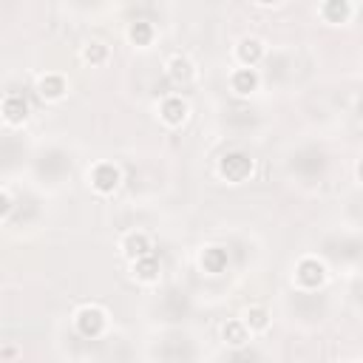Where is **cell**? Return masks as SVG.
Here are the masks:
<instances>
[{"instance_id":"obj_19","label":"cell","mask_w":363,"mask_h":363,"mask_svg":"<svg viewBox=\"0 0 363 363\" xmlns=\"http://www.w3.org/2000/svg\"><path fill=\"white\" fill-rule=\"evenodd\" d=\"M9 210H12V196H9V193H3V196H0V213L9 216Z\"/></svg>"},{"instance_id":"obj_18","label":"cell","mask_w":363,"mask_h":363,"mask_svg":"<svg viewBox=\"0 0 363 363\" xmlns=\"http://www.w3.org/2000/svg\"><path fill=\"white\" fill-rule=\"evenodd\" d=\"M83 60L85 63H91V66H103L105 60H108V46H103V43H88L85 49H83Z\"/></svg>"},{"instance_id":"obj_4","label":"cell","mask_w":363,"mask_h":363,"mask_svg":"<svg viewBox=\"0 0 363 363\" xmlns=\"http://www.w3.org/2000/svg\"><path fill=\"white\" fill-rule=\"evenodd\" d=\"M91 185L97 193H113L120 187V170L113 165H97L91 174Z\"/></svg>"},{"instance_id":"obj_11","label":"cell","mask_w":363,"mask_h":363,"mask_svg":"<svg viewBox=\"0 0 363 363\" xmlns=\"http://www.w3.org/2000/svg\"><path fill=\"white\" fill-rule=\"evenodd\" d=\"M133 275H137L139 281H145V284L157 281L159 278V261L150 256V253L142 256V258H137V261H133Z\"/></svg>"},{"instance_id":"obj_12","label":"cell","mask_w":363,"mask_h":363,"mask_svg":"<svg viewBox=\"0 0 363 363\" xmlns=\"http://www.w3.org/2000/svg\"><path fill=\"white\" fill-rule=\"evenodd\" d=\"M239 60L244 63V66H256L261 57H264V46H261V40H256V37H247V40H241L239 43Z\"/></svg>"},{"instance_id":"obj_20","label":"cell","mask_w":363,"mask_h":363,"mask_svg":"<svg viewBox=\"0 0 363 363\" xmlns=\"http://www.w3.org/2000/svg\"><path fill=\"white\" fill-rule=\"evenodd\" d=\"M261 6H273V3H278V0H258Z\"/></svg>"},{"instance_id":"obj_21","label":"cell","mask_w":363,"mask_h":363,"mask_svg":"<svg viewBox=\"0 0 363 363\" xmlns=\"http://www.w3.org/2000/svg\"><path fill=\"white\" fill-rule=\"evenodd\" d=\"M358 176H360V179H363V162H360V165H358Z\"/></svg>"},{"instance_id":"obj_7","label":"cell","mask_w":363,"mask_h":363,"mask_svg":"<svg viewBox=\"0 0 363 363\" xmlns=\"http://www.w3.org/2000/svg\"><path fill=\"white\" fill-rule=\"evenodd\" d=\"M321 14L327 23H347L352 17V6H349V0H323Z\"/></svg>"},{"instance_id":"obj_14","label":"cell","mask_w":363,"mask_h":363,"mask_svg":"<svg viewBox=\"0 0 363 363\" xmlns=\"http://www.w3.org/2000/svg\"><path fill=\"white\" fill-rule=\"evenodd\" d=\"M167 74L176 83H190L193 80V63H190L187 57H174V60L167 63Z\"/></svg>"},{"instance_id":"obj_8","label":"cell","mask_w":363,"mask_h":363,"mask_svg":"<svg viewBox=\"0 0 363 363\" xmlns=\"http://www.w3.org/2000/svg\"><path fill=\"white\" fill-rule=\"evenodd\" d=\"M37 91H40V97L43 100H63L66 97V91H68V85H66V80L60 77V74H46V77L40 80V85H37Z\"/></svg>"},{"instance_id":"obj_16","label":"cell","mask_w":363,"mask_h":363,"mask_svg":"<svg viewBox=\"0 0 363 363\" xmlns=\"http://www.w3.org/2000/svg\"><path fill=\"white\" fill-rule=\"evenodd\" d=\"M128 37H131V43L133 46H150V40H154V26L150 23H145V21H137L131 26V31H128Z\"/></svg>"},{"instance_id":"obj_9","label":"cell","mask_w":363,"mask_h":363,"mask_svg":"<svg viewBox=\"0 0 363 363\" xmlns=\"http://www.w3.org/2000/svg\"><path fill=\"white\" fill-rule=\"evenodd\" d=\"M162 120L167 122V125H182L185 120H187V103L185 100H179V97H167L165 103H162Z\"/></svg>"},{"instance_id":"obj_17","label":"cell","mask_w":363,"mask_h":363,"mask_svg":"<svg viewBox=\"0 0 363 363\" xmlns=\"http://www.w3.org/2000/svg\"><path fill=\"white\" fill-rule=\"evenodd\" d=\"M244 323H247V330H253V332H264L267 327H270V312L261 310V307H253L250 312H247Z\"/></svg>"},{"instance_id":"obj_2","label":"cell","mask_w":363,"mask_h":363,"mask_svg":"<svg viewBox=\"0 0 363 363\" xmlns=\"http://www.w3.org/2000/svg\"><path fill=\"white\" fill-rule=\"evenodd\" d=\"M74 323H77V332L83 338H100L105 330V312L100 307H83Z\"/></svg>"},{"instance_id":"obj_13","label":"cell","mask_w":363,"mask_h":363,"mask_svg":"<svg viewBox=\"0 0 363 363\" xmlns=\"http://www.w3.org/2000/svg\"><path fill=\"white\" fill-rule=\"evenodd\" d=\"M258 88V74L247 66V68H239L233 74V91L236 94H253Z\"/></svg>"},{"instance_id":"obj_5","label":"cell","mask_w":363,"mask_h":363,"mask_svg":"<svg viewBox=\"0 0 363 363\" xmlns=\"http://www.w3.org/2000/svg\"><path fill=\"white\" fill-rule=\"evenodd\" d=\"M3 117H6L9 125L26 122V117H29V103L21 97V94H9V97L3 100Z\"/></svg>"},{"instance_id":"obj_15","label":"cell","mask_w":363,"mask_h":363,"mask_svg":"<svg viewBox=\"0 0 363 363\" xmlns=\"http://www.w3.org/2000/svg\"><path fill=\"white\" fill-rule=\"evenodd\" d=\"M221 338H224L227 343H230V347H244V343H247V323H241V321L224 323Z\"/></svg>"},{"instance_id":"obj_1","label":"cell","mask_w":363,"mask_h":363,"mask_svg":"<svg viewBox=\"0 0 363 363\" xmlns=\"http://www.w3.org/2000/svg\"><path fill=\"white\" fill-rule=\"evenodd\" d=\"M219 174H221V179L239 185L244 179H250V174H253V159L247 157V154H241V150L224 154L221 162H219Z\"/></svg>"},{"instance_id":"obj_6","label":"cell","mask_w":363,"mask_h":363,"mask_svg":"<svg viewBox=\"0 0 363 363\" xmlns=\"http://www.w3.org/2000/svg\"><path fill=\"white\" fill-rule=\"evenodd\" d=\"M202 270L204 273H210V275H219V273H224L227 270V250L224 247H207V250L202 253Z\"/></svg>"},{"instance_id":"obj_10","label":"cell","mask_w":363,"mask_h":363,"mask_svg":"<svg viewBox=\"0 0 363 363\" xmlns=\"http://www.w3.org/2000/svg\"><path fill=\"white\" fill-rule=\"evenodd\" d=\"M122 253H125L131 261H137V258L148 256V253H150V241H148V236H145V233H131V236H125V241H122Z\"/></svg>"},{"instance_id":"obj_3","label":"cell","mask_w":363,"mask_h":363,"mask_svg":"<svg viewBox=\"0 0 363 363\" xmlns=\"http://www.w3.org/2000/svg\"><path fill=\"white\" fill-rule=\"evenodd\" d=\"M295 278L301 286H307V290H318V286L327 281V267H323L318 258H304L295 270Z\"/></svg>"}]
</instances>
